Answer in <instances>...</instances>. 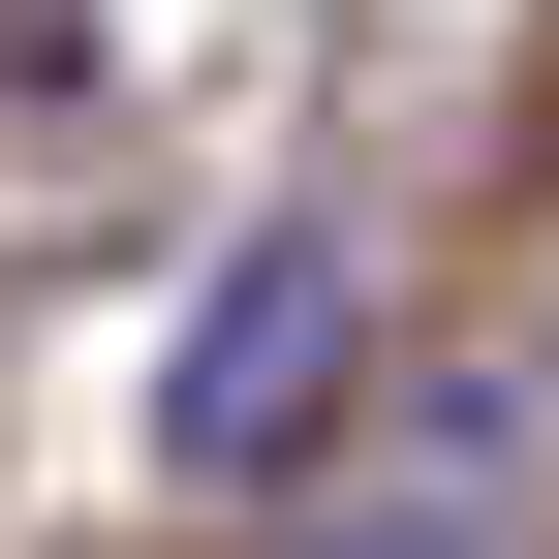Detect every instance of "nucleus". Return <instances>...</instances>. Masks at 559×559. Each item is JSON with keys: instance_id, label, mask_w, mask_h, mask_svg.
Returning <instances> with one entry per match:
<instances>
[{"instance_id": "f257e3e1", "label": "nucleus", "mask_w": 559, "mask_h": 559, "mask_svg": "<svg viewBox=\"0 0 559 559\" xmlns=\"http://www.w3.org/2000/svg\"><path fill=\"white\" fill-rule=\"evenodd\" d=\"M342 404H373V249H342V218L218 249V311L156 342V466H187V498H280V466H342Z\"/></svg>"}, {"instance_id": "f03ea898", "label": "nucleus", "mask_w": 559, "mask_h": 559, "mask_svg": "<svg viewBox=\"0 0 559 559\" xmlns=\"http://www.w3.org/2000/svg\"><path fill=\"white\" fill-rule=\"evenodd\" d=\"M342 559H466V528H342Z\"/></svg>"}]
</instances>
